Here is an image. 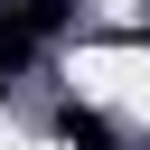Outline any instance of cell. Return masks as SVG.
<instances>
[{
    "instance_id": "obj_1",
    "label": "cell",
    "mask_w": 150,
    "mask_h": 150,
    "mask_svg": "<svg viewBox=\"0 0 150 150\" xmlns=\"http://www.w3.org/2000/svg\"><path fill=\"white\" fill-rule=\"evenodd\" d=\"M56 141H75V150H112V122H103L94 103L66 94V103H56Z\"/></svg>"
},
{
    "instance_id": "obj_2",
    "label": "cell",
    "mask_w": 150,
    "mask_h": 150,
    "mask_svg": "<svg viewBox=\"0 0 150 150\" xmlns=\"http://www.w3.org/2000/svg\"><path fill=\"white\" fill-rule=\"evenodd\" d=\"M9 19L28 28V47H47V38H66V28H75V0H19Z\"/></svg>"
},
{
    "instance_id": "obj_3",
    "label": "cell",
    "mask_w": 150,
    "mask_h": 150,
    "mask_svg": "<svg viewBox=\"0 0 150 150\" xmlns=\"http://www.w3.org/2000/svg\"><path fill=\"white\" fill-rule=\"evenodd\" d=\"M28 56H38V47H28V28H19V19H0V103H9V84L28 75Z\"/></svg>"
},
{
    "instance_id": "obj_4",
    "label": "cell",
    "mask_w": 150,
    "mask_h": 150,
    "mask_svg": "<svg viewBox=\"0 0 150 150\" xmlns=\"http://www.w3.org/2000/svg\"><path fill=\"white\" fill-rule=\"evenodd\" d=\"M9 9H19V0H0V19H9Z\"/></svg>"
}]
</instances>
